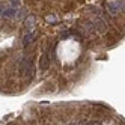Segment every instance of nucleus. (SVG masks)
I'll return each instance as SVG.
<instances>
[{"label":"nucleus","mask_w":125,"mask_h":125,"mask_svg":"<svg viewBox=\"0 0 125 125\" xmlns=\"http://www.w3.org/2000/svg\"><path fill=\"white\" fill-rule=\"evenodd\" d=\"M32 68V62L27 59V57H24L23 60H21V63H20V74L21 75H26L29 73V69Z\"/></svg>","instance_id":"nucleus-1"},{"label":"nucleus","mask_w":125,"mask_h":125,"mask_svg":"<svg viewBox=\"0 0 125 125\" xmlns=\"http://www.w3.org/2000/svg\"><path fill=\"white\" fill-rule=\"evenodd\" d=\"M48 66H50V56L45 51V53H42V56L39 59V68H41V71H45V69H48Z\"/></svg>","instance_id":"nucleus-2"},{"label":"nucleus","mask_w":125,"mask_h":125,"mask_svg":"<svg viewBox=\"0 0 125 125\" xmlns=\"http://www.w3.org/2000/svg\"><path fill=\"white\" fill-rule=\"evenodd\" d=\"M95 29L100 32V33H105V30H107L105 21H104L103 18H96V20H95Z\"/></svg>","instance_id":"nucleus-3"},{"label":"nucleus","mask_w":125,"mask_h":125,"mask_svg":"<svg viewBox=\"0 0 125 125\" xmlns=\"http://www.w3.org/2000/svg\"><path fill=\"white\" fill-rule=\"evenodd\" d=\"M26 29H27V30H30L32 27H33V24H35V17H29V18L27 20H26Z\"/></svg>","instance_id":"nucleus-4"},{"label":"nucleus","mask_w":125,"mask_h":125,"mask_svg":"<svg viewBox=\"0 0 125 125\" xmlns=\"http://www.w3.org/2000/svg\"><path fill=\"white\" fill-rule=\"evenodd\" d=\"M33 36H35V33H29V35H26V38H24V41H23V44H24V47H27L29 44L33 41Z\"/></svg>","instance_id":"nucleus-5"},{"label":"nucleus","mask_w":125,"mask_h":125,"mask_svg":"<svg viewBox=\"0 0 125 125\" xmlns=\"http://www.w3.org/2000/svg\"><path fill=\"white\" fill-rule=\"evenodd\" d=\"M12 5L14 6H18L20 5V0H12Z\"/></svg>","instance_id":"nucleus-6"},{"label":"nucleus","mask_w":125,"mask_h":125,"mask_svg":"<svg viewBox=\"0 0 125 125\" xmlns=\"http://www.w3.org/2000/svg\"><path fill=\"white\" fill-rule=\"evenodd\" d=\"M3 11H5V9H3V5H0V15L3 14Z\"/></svg>","instance_id":"nucleus-7"}]
</instances>
